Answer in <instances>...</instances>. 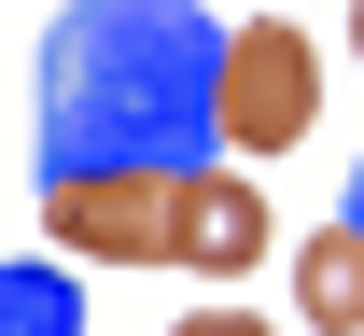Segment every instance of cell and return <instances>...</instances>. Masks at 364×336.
Returning <instances> with one entry per match:
<instances>
[{
    "label": "cell",
    "instance_id": "6da1fadb",
    "mask_svg": "<svg viewBox=\"0 0 364 336\" xmlns=\"http://www.w3.org/2000/svg\"><path fill=\"white\" fill-rule=\"evenodd\" d=\"M225 43L210 0H70L43 28V183L98 168H210L225 154Z\"/></svg>",
    "mask_w": 364,
    "mask_h": 336
},
{
    "label": "cell",
    "instance_id": "7a4b0ae2",
    "mask_svg": "<svg viewBox=\"0 0 364 336\" xmlns=\"http://www.w3.org/2000/svg\"><path fill=\"white\" fill-rule=\"evenodd\" d=\"M182 168H98V183H43V224L56 252L85 266H182Z\"/></svg>",
    "mask_w": 364,
    "mask_h": 336
},
{
    "label": "cell",
    "instance_id": "3957f363",
    "mask_svg": "<svg viewBox=\"0 0 364 336\" xmlns=\"http://www.w3.org/2000/svg\"><path fill=\"white\" fill-rule=\"evenodd\" d=\"M322 126V56L294 14H252L225 43V154H294Z\"/></svg>",
    "mask_w": 364,
    "mask_h": 336
},
{
    "label": "cell",
    "instance_id": "277c9868",
    "mask_svg": "<svg viewBox=\"0 0 364 336\" xmlns=\"http://www.w3.org/2000/svg\"><path fill=\"white\" fill-rule=\"evenodd\" d=\"M267 196L238 183V168H196V196H182V266H196V281H225L238 294V266H267Z\"/></svg>",
    "mask_w": 364,
    "mask_h": 336
},
{
    "label": "cell",
    "instance_id": "5b68a950",
    "mask_svg": "<svg viewBox=\"0 0 364 336\" xmlns=\"http://www.w3.org/2000/svg\"><path fill=\"white\" fill-rule=\"evenodd\" d=\"M294 308H309L322 336H364V239L350 224H322V239L294 252Z\"/></svg>",
    "mask_w": 364,
    "mask_h": 336
},
{
    "label": "cell",
    "instance_id": "8992f818",
    "mask_svg": "<svg viewBox=\"0 0 364 336\" xmlns=\"http://www.w3.org/2000/svg\"><path fill=\"white\" fill-rule=\"evenodd\" d=\"M0 336H85L70 281H56V266H0Z\"/></svg>",
    "mask_w": 364,
    "mask_h": 336
},
{
    "label": "cell",
    "instance_id": "52a82bcc",
    "mask_svg": "<svg viewBox=\"0 0 364 336\" xmlns=\"http://www.w3.org/2000/svg\"><path fill=\"white\" fill-rule=\"evenodd\" d=\"M168 336H280V323H252V308H238V294H210V308H182Z\"/></svg>",
    "mask_w": 364,
    "mask_h": 336
},
{
    "label": "cell",
    "instance_id": "ba28073f",
    "mask_svg": "<svg viewBox=\"0 0 364 336\" xmlns=\"http://www.w3.org/2000/svg\"><path fill=\"white\" fill-rule=\"evenodd\" d=\"M350 239H364V168H350Z\"/></svg>",
    "mask_w": 364,
    "mask_h": 336
},
{
    "label": "cell",
    "instance_id": "9c48e42d",
    "mask_svg": "<svg viewBox=\"0 0 364 336\" xmlns=\"http://www.w3.org/2000/svg\"><path fill=\"white\" fill-rule=\"evenodd\" d=\"M350 56H364V0H350Z\"/></svg>",
    "mask_w": 364,
    "mask_h": 336
}]
</instances>
